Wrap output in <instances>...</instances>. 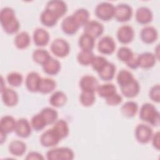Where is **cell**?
<instances>
[{
    "instance_id": "3",
    "label": "cell",
    "mask_w": 160,
    "mask_h": 160,
    "mask_svg": "<svg viewBox=\"0 0 160 160\" xmlns=\"http://www.w3.org/2000/svg\"><path fill=\"white\" fill-rule=\"evenodd\" d=\"M114 8L115 6L111 2H102L96 6L94 14L99 19L108 21L114 18Z\"/></svg>"
},
{
    "instance_id": "35",
    "label": "cell",
    "mask_w": 160,
    "mask_h": 160,
    "mask_svg": "<svg viewBox=\"0 0 160 160\" xmlns=\"http://www.w3.org/2000/svg\"><path fill=\"white\" fill-rule=\"evenodd\" d=\"M56 86L55 81L51 78H41L39 86L38 92L42 94H48L51 92Z\"/></svg>"
},
{
    "instance_id": "28",
    "label": "cell",
    "mask_w": 160,
    "mask_h": 160,
    "mask_svg": "<svg viewBox=\"0 0 160 160\" xmlns=\"http://www.w3.org/2000/svg\"><path fill=\"white\" fill-rule=\"evenodd\" d=\"M31 42L29 34L26 31H22L18 33L14 38V43L16 47L19 49H23L28 48Z\"/></svg>"
},
{
    "instance_id": "43",
    "label": "cell",
    "mask_w": 160,
    "mask_h": 160,
    "mask_svg": "<svg viewBox=\"0 0 160 160\" xmlns=\"http://www.w3.org/2000/svg\"><path fill=\"white\" fill-rule=\"evenodd\" d=\"M108 62V60L104 57L101 56H94L91 64L92 69L97 72H99L103 69Z\"/></svg>"
},
{
    "instance_id": "31",
    "label": "cell",
    "mask_w": 160,
    "mask_h": 160,
    "mask_svg": "<svg viewBox=\"0 0 160 160\" xmlns=\"http://www.w3.org/2000/svg\"><path fill=\"white\" fill-rule=\"evenodd\" d=\"M115 72V65L112 62H108L107 64L103 68V69L98 73L100 79H101L102 81H109L114 78Z\"/></svg>"
},
{
    "instance_id": "44",
    "label": "cell",
    "mask_w": 160,
    "mask_h": 160,
    "mask_svg": "<svg viewBox=\"0 0 160 160\" xmlns=\"http://www.w3.org/2000/svg\"><path fill=\"white\" fill-rule=\"evenodd\" d=\"M134 56L133 52L131 49L128 47L122 46L119 48L117 52L118 58L124 62H126Z\"/></svg>"
},
{
    "instance_id": "17",
    "label": "cell",
    "mask_w": 160,
    "mask_h": 160,
    "mask_svg": "<svg viewBox=\"0 0 160 160\" xmlns=\"http://www.w3.org/2000/svg\"><path fill=\"white\" fill-rule=\"evenodd\" d=\"M59 18L55 12L47 8H45L40 15L41 22L48 28L55 26Z\"/></svg>"
},
{
    "instance_id": "21",
    "label": "cell",
    "mask_w": 160,
    "mask_h": 160,
    "mask_svg": "<svg viewBox=\"0 0 160 160\" xmlns=\"http://www.w3.org/2000/svg\"><path fill=\"white\" fill-rule=\"evenodd\" d=\"M140 86L138 81L134 79L129 84L121 87L122 94L128 98H132L136 97L139 92Z\"/></svg>"
},
{
    "instance_id": "34",
    "label": "cell",
    "mask_w": 160,
    "mask_h": 160,
    "mask_svg": "<svg viewBox=\"0 0 160 160\" xmlns=\"http://www.w3.org/2000/svg\"><path fill=\"white\" fill-rule=\"evenodd\" d=\"M51 58V56L49 52L44 49H37L34 50L32 54V58L33 61L42 66L44 65Z\"/></svg>"
},
{
    "instance_id": "40",
    "label": "cell",
    "mask_w": 160,
    "mask_h": 160,
    "mask_svg": "<svg viewBox=\"0 0 160 160\" xmlns=\"http://www.w3.org/2000/svg\"><path fill=\"white\" fill-rule=\"evenodd\" d=\"M31 125L34 130L39 131L42 130L48 124L43 116L40 112H39L32 117L31 120Z\"/></svg>"
},
{
    "instance_id": "6",
    "label": "cell",
    "mask_w": 160,
    "mask_h": 160,
    "mask_svg": "<svg viewBox=\"0 0 160 160\" xmlns=\"http://www.w3.org/2000/svg\"><path fill=\"white\" fill-rule=\"evenodd\" d=\"M136 140L141 144H146L151 140L153 131L152 128L145 124H139L134 131Z\"/></svg>"
},
{
    "instance_id": "13",
    "label": "cell",
    "mask_w": 160,
    "mask_h": 160,
    "mask_svg": "<svg viewBox=\"0 0 160 160\" xmlns=\"http://www.w3.org/2000/svg\"><path fill=\"white\" fill-rule=\"evenodd\" d=\"M3 103L8 107H13L18 102V94L12 89L6 88L1 91Z\"/></svg>"
},
{
    "instance_id": "7",
    "label": "cell",
    "mask_w": 160,
    "mask_h": 160,
    "mask_svg": "<svg viewBox=\"0 0 160 160\" xmlns=\"http://www.w3.org/2000/svg\"><path fill=\"white\" fill-rule=\"evenodd\" d=\"M61 140V138L52 128L44 131L40 137L41 144L46 148L55 146Z\"/></svg>"
},
{
    "instance_id": "50",
    "label": "cell",
    "mask_w": 160,
    "mask_h": 160,
    "mask_svg": "<svg viewBox=\"0 0 160 160\" xmlns=\"http://www.w3.org/2000/svg\"><path fill=\"white\" fill-rule=\"evenodd\" d=\"M0 135H1V137H0V142L1 144H2L4 141H6V136H7V134H6L5 132L0 131Z\"/></svg>"
},
{
    "instance_id": "4",
    "label": "cell",
    "mask_w": 160,
    "mask_h": 160,
    "mask_svg": "<svg viewBox=\"0 0 160 160\" xmlns=\"http://www.w3.org/2000/svg\"><path fill=\"white\" fill-rule=\"evenodd\" d=\"M51 51L53 54L59 58H64L70 51V46L67 41L62 38H56L51 44Z\"/></svg>"
},
{
    "instance_id": "19",
    "label": "cell",
    "mask_w": 160,
    "mask_h": 160,
    "mask_svg": "<svg viewBox=\"0 0 160 160\" xmlns=\"http://www.w3.org/2000/svg\"><path fill=\"white\" fill-rule=\"evenodd\" d=\"M49 34L44 29L38 28L33 32V41L36 46L42 47L46 46L49 41Z\"/></svg>"
},
{
    "instance_id": "5",
    "label": "cell",
    "mask_w": 160,
    "mask_h": 160,
    "mask_svg": "<svg viewBox=\"0 0 160 160\" xmlns=\"http://www.w3.org/2000/svg\"><path fill=\"white\" fill-rule=\"evenodd\" d=\"M132 15V9L126 3H120L114 8V18L118 22H126L131 19Z\"/></svg>"
},
{
    "instance_id": "49",
    "label": "cell",
    "mask_w": 160,
    "mask_h": 160,
    "mask_svg": "<svg viewBox=\"0 0 160 160\" xmlns=\"http://www.w3.org/2000/svg\"><path fill=\"white\" fill-rule=\"evenodd\" d=\"M126 64L131 69H137L139 67L138 58H137V57H135L134 56H133L129 61H128L126 62Z\"/></svg>"
},
{
    "instance_id": "29",
    "label": "cell",
    "mask_w": 160,
    "mask_h": 160,
    "mask_svg": "<svg viewBox=\"0 0 160 160\" xmlns=\"http://www.w3.org/2000/svg\"><path fill=\"white\" fill-rule=\"evenodd\" d=\"M67 102L66 94L61 91L54 92L49 98V103L55 108H60L65 105Z\"/></svg>"
},
{
    "instance_id": "38",
    "label": "cell",
    "mask_w": 160,
    "mask_h": 160,
    "mask_svg": "<svg viewBox=\"0 0 160 160\" xmlns=\"http://www.w3.org/2000/svg\"><path fill=\"white\" fill-rule=\"evenodd\" d=\"M97 92L100 97L106 99L117 92L116 88L113 84L107 83L99 86Z\"/></svg>"
},
{
    "instance_id": "22",
    "label": "cell",
    "mask_w": 160,
    "mask_h": 160,
    "mask_svg": "<svg viewBox=\"0 0 160 160\" xmlns=\"http://www.w3.org/2000/svg\"><path fill=\"white\" fill-rule=\"evenodd\" d=\"M16 19L15 11L12 8L10 7H4L1 10L0 22L2 28L12 23Z\"/></svg>"
},
{
    "instance_id": "10",
    "label": "cell",
    "mask_w": 160,
    "mask_h": 160,
    "mask_svg": "<svg viewBox=\"0 0 160 160\" xmlns=\"http://www.w3.org/2000/svg\"><path fill=\"white\" fill-rule=\"evenodd\" d=\"M31 125L26 118H19L16 121L14 132L16 135L22 138H27L31 134Z\"/></svg>"
},
{
    "instance_id": "9",
    "label": "cell",
    "mask_w": 160,
    "mask_h": 160,
    "mask_svg": "<svg viewBox=\"0 0 160 160\" xmlns=\"http://www.w3.org/2000/svg\"><path fill=\"white\" fill-rule=\"evenodd\" d=\"M134 31L129 25H122L117 31V38L121 44H129L133 40Z\"/></svg>"
},
{
    "instance_id": "33",
    "label": "cell",
    "mask_w": 160,
    "mask_h": 160,
    "mask_svg": "<svg viewBox=\"0 0 160 160\" xmlns=\"http://www.w3.org/2000/svg\"><path fill=\"white\" fill-rule=\"evenodd\" d=\"M54 130L58 134L61 139L66 138L69 132V126L68 122L64 119H58L57 120L52 126Z\"/></svg>"
},
{
    "instance_id": "30",
    "label": "cell",
    "mask_w": 160,
    "mask_h": 160,
    "mask_svg": "<svg viewBox=\"0 0 160 160\" xmlns=\"http://www.w3.org/2000/svg\"><path fill=\"white\" fill-rule=\"evenodd\" d=\"M138 110V105L137 102L133 101H128L124 103L121 108V111L122 114L126 118L134 117Z\"/></svg>"
},
{
    "instance_id": "26",
    "label": "cell",
    "mask_w": 160,
    "mask_h": 160,
    "mask_svg": "<svg viewBox=\"0 0 160 160\" xmlns=\"http://www.w3.org/2000/svg\"><path fill=\"white\" fill-rule=\"evenodd\" d=\"M9 152L15 156H22L26 151V144L20 140H13L8 146Z\"/></svg>"
},
{
    "instance_id": "2",
    "label": "cell",
    "mask_w": 160,
    "mask_h": 160,
    "mask_svg": "<svg viewBox=\"0 0 160 160\" xmlns=\"http://www.w3.org/2000/svg\"><path fill=\"white\" fill-rule=\"evenodd\" d=\"M48 160H72L74 158L73 151L68 147L53 148L46 153Z\"/></svg>"
},
{
    "instance_id": "12",
    "label": "cell",
    "mask_w": 160,
    "mask_h": 160,
    "mask_svg": "<svg viewBox=\"0 0 160 160\" xmlns=\"http://www.w3.org/2000/svg\"><path fill=\"white\" fill-rule=\"evenodd\" d=\"M84 33L88 34L94 39L99 38L104 32V26L99 21L96 20L89 21L84 26Z\"/></svg>"
},
{
    "instance_id": "20",
    "label": "cell",
    "mask_w": 160,
    "mask_h": 160,
    "mask_svg": "<svg viewBox=\"0 0 160 160\" xmlns=\"http://www.w3.org/2000/svg\"><path fill=\"white\" fill-rule=\"evenodd\" d=\"M46 8L55 12L59 18L64 16L68 11L66 3L61 0H51L48 1L46 4Z\"/></svg>"
},
{
    "instance_id": "15",
    "label": "cell",
    "mask_w": 160,
    "mask_h": 160,
    "mask_svg": "<svg viewBox=\"0 0 160 160\" xmlns=\"http://www.w3.org/2000/svg\"><path fill=\"white\" fill-rule=\"evenodd\" d=\"M139 67L143 69H149L153 67L156 62L157 58L154 54L150 52H145L137 56Z\"/></svg>"
},
{
    "instance_id": "1",
    "label": "cell",
    "mask_w": 160,
    "mask_h": 160,
    "mask_svg": "<svg viewBox=\"0 0 160 160\" xmlns=\"http://www.w3.org/2000/svg\"><path fill=\"white\" fill-rule=\"evenodd\" d=\"M139 118L154 126L159 125V112L151 103H144L139 110Z\"/></svg>"
},
{
    "instance_id": "36",
    "label": "cell",
    "mask_w": 160,
    "mask_h": 160,
    "mask_svg": "<svg viewBox=\"0 0 160 160\" xmlns=\"http://www.w3.org/2000/svg\"><path fill=\"white\" fill-rule=\"evenodd\" d=\"M40 113L43 116L48 125L54 124L58 120V113L54 108L46 107L41 111Z\"/></svg>"
},
{
    "instance_id": "16",
    "label": "cell",
    "mask_w": 160,
    "mask_h": 160,
    "mask_svg": "<svg viewBox=\"0 0 160 160\" xmlns=\"http://www.w3.org/2000/svg\"><path fill=\"white\" fill-rule=\"evenodd\" d=\"M158 37V33L156 28L151 26L143 28L140 32V38L142 41L146 44L154 42Z\"/></svg>"
},
{
    "instance_id": "32",
    "label": "cell",
    "mask_w": 160,
    "mask_h": 160,
    "mask_svg": "<svg viewBox=\"0 0 160 160\" xmlns=\"http://www.w3.org/2000/svg\"><path fill=\"white\" fill-rule=\"evenodd\" d=\"M78 44L81 50L92 51L94 48L95 39L88 34L83 33L79 38Z\"/></svg>"
},
{
    "instance_id": "45",
    "label": "cell",
    "mask_w": 160,
    "mask_h": 160,
    "mask_svg": "<svg viewBox=\"0 0 160 160\" xmlns=\"http://www.w3.org/2000/svg\"><path fill=\"white\" fill-rule=\"evenodd\" d=\"M149 96L150 99L155 102L160 101V86L159 84L154 85L149 90Z\"/></svg>"
},
{
    "instance_id": "18",
    "label": "cell",
    "mask_w": 160,
    "mask_h": 160,
    "mask_svg": "<svg viewBox=\"0 0 160 160\" xmlns=\"http://www.w3.org/2000/svg\"><path fill=\"white\" fill-rule=\"evenodd\" d=\"M41 79V78L38 72L32 71L28 73L25 80V85L28 90L32 92H38Z\"/></svg>"
},
{
    "instance_id": "42",
    "label": "cell",
    "mask_w": 160,
    "mask_h": 160,
    "mask_svg": "<svg viewBox=\"0 0 160 160\" xmlns=\"http://www.w3.org/2000/svg\"><path fill=\"white\" fill-rule=\"evenodd\" d=\"M6 79L8 84L11 86L18 87L21 85L23 81V77L19 72H12L8 74Z\"/></svg>"
},
{
    "instance_id": "47",
    "label": "cell",
    "mask_w": 160,
    "mask_h": 160,
    "mask_svg": "<svg viewBox=\"0 0 160 160\" xmlns=\"http://www.w3.org/2000/svg\"><path fill=\"white\" fill-rule=\"evenodd\" d=\"M152 144L153 147L159 150L160 148V133L159 131L156 132L154 134H152Z\"/></svg>"
},
{
    "instance_id": "46",
    "label": "cell",
    "mask_w": 160,
    "mask_h": 160,
    "mask_svg": "<svg viewBox=\"0 0 160 160\" xmlns=\"http://www.w3.org/2000/svg\"><path fill=\"white\" fill-rule=\"evenodd\" d=\"M122 101V96L117 92L106 98V102L109 106H117L120 104Z\"/></svg>"
},
{
    "instance_id": "27",
    "label": "cell",
    "mask_w": 160,
    "mask_h": 160,
    "mask_svg": "<svg viewBox=\"0 0 160 160\" xmlns=\"http://www.w3.org/2000/svg\"><path fill=\"white\" fill-rule=\"evenodd\" d=\"M71 16L79 28L81 26H84L89 19V12L84 8L78 9Z\"/></svg>"
},
{
    "instance_id": "39",
    "label": "cell",
    "mask_w": 160,
    "mask_h": 160,
    "mask_svg": "<svg viewBox=\"0 0 160 160\" xmlns=\"http://www.w3.org/2000/svg\"><path fill=\"white\" fill-rule=\"evenodd\" d=\"M94 57L92 51L81 50L77 56L78 62L82 66H88L91 64V62Z\"/></svg>"
},
{
    "instance_id": "14",
    "label": "cell",
    "mask_w": 160,
    "mask_h": 160,
    "mask_svg": "<svg viewBox=\"0 0 160 160\" xmlns=\"http://www.w3.org/2000/svg\"><path fill=\"white\" fill-rule=\"evenodd\" d=\"M153 14L151 10L145 6H141L136 9L135 18L141 24H148L152 20Z\"/></svg>"
},
{
    "instance_id": "37",
    "label": "cell",
    "mask_w": 160,
    "mask_h": 160,
    "mask_svg": "<svg viewBox=\"0 0 160 160\" xmlns=\"http://www.w3.org/2000/svg\"><path fill=\"white\" fill-rule=\"evenodd\" d=\"M134 79L133 74L129 71L126 69L120 70L118 72L116 78L117 82L120 88L129 84Z\"/></svg>"
},
{
    "instance_id": "48",
    "label": "cell",
    "mask_w": 160,
    "mask_h": 160,
    "mask_svg": "<svg viewBox=\"0 0 160 160\" xmlns=\"http://www.w3.org/2000/svg\"><path fill=\"white\" fill-rule=\"evenodd\" d=\"M44 158L42 156V155L38 152L36 151H31L29 152L27 156L26 157V159H44Z\"/></svg>"
},
{
    "instance_id": "41",
    "label": "cell",
    "mask_w": 160,
    "mask_h": 160,
    "mask_svg": "<svg viewBox=\"0 0 160 160\" xmlns=\"http://www.w3.org/2000/svg\"><path fill=\"white\" fill-rule=\"evenodd\" d=\"M96 100L94 92L89 91H82L79 96V101L81 103L86 107L91 106L94 104Z\"/></svg>"
},
{
    "instance_id": "25",
    "label": "cell",
    "mask_w": 160,
    "mask_h": 160,
    "mask_svg": "<svg viewBox=\"0 0 160 160\" xmlns=\"http://www.w3.org/2000/svg\"><path fill=\"white\" fill-rule=\"evenodd\" d=\"M16 121L10 115H5L2 116L0 121V131L9 134L14 131Z\"/></svg>"
},
{
    "instance_id": "23",
    "label": "cell",
    "mask_w": 160,
    "mask_h": 160,
    "mask_svg": "<svg viewBox=\"0 0 160 160\" xmlns=\"http://www.w3.org/2000/svg\"><path fill=\"white\" fill-rule=\"evenodd\" d=\"M79 27L73 19L72 16H68L61 22V29L68 35H72L77 32Z\"/></svg>"
},
{
    "instance_id": "8",
    "label": "cell",
    "mask_w": 160,
    "mask_h": 160,
    "mask_svg": "<svg viewBox=\"0 0 160 160\" xmlns=\"http://www.w3.org/2000/svg\"><path fill=\"white\" fill-rule=\"evenodd\" d=\"M116 42L114 39L109 36H105L101 38L98 44L99 52L103 54H111L116 49Z\"/></svg>"
},
{
    "instance_id": "24",
    "label": "cell",
    "mask_w": 160,
    "mask_h": 160,
    "mask_svg": "<svg viewBox=\"0 0 160 160\" xmlns=\"http://www.w3.org/2000/svg\"><path fill=\"white\" fill-rule=\"evenodd\" d=\"M42 66L43 71L46 74L51 76L56 75L61 69L60 62L52 57Z\"/></svg>"
},
{
    "instance_id": "11",
    "label": "cell",
    "mask_w": 160,
    "mask_h": 160,
    "mask_svg": "<svg viewBox=\"0 0 160 160\" xmlns=\"http://www.w3.org/2000/svg\"><path fill=\"white\" fill-rule=\"evenodd\" d=\"M99 84L97 79L91 75L83 76L79 81V87L82 91L95 92Z\"/></svg>"
}]
</instances>
